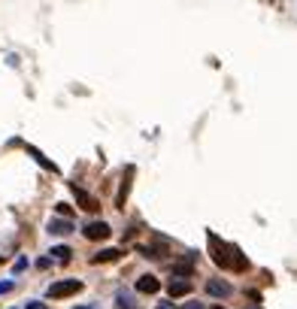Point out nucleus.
<instances>
[{
  "label": "nucleus",
  "mask_w": 297,
  "mask_h": 309,
  "mask_svg": "<svg viewBox=\"0 0 297 309\" xmlns=\"http://www.w3.org/2000/svg\"><path fill=\"white\" fill-rule=\"evenodd\" d=\"M231 249H233L231 242H222L215 234H209V255L222 270H231Z\"/></svg>",
  "instance_id": "1"
},
{
  "label": "nucleus",
  "mask_w": 297,
  "mask_h": 309,
  "mask_svg": "<svg viewBox=\"0 0 297 309\" xmlns=\"http://www.w3.org/2000/svg\"><path fill=\"white\" fill-rule=\"evenodd\" d=\"M82 291V282L79 279H61L55 285H49V300H61V297H73Z\"/></svg>",
  "instance_id": "2"
},
{
  "label": "nucleus",
  "mask_w": 297,
  "mask_h": 309,
  "mask_svg": "<svg viewBox=\"0 0 297 309\" xmlns=\"http://www.w3.org/2000/svg\"><path fill=\"white\" fill-rule=\"evenodd\" d=\"M109 234H112V228H109L106 221H88V224L82 228V237H85V240H91V242L109 240Z\"/></svg>",
  "instance_id": "3"
},
{
  "label": "nucleus",
  "mask_w": 297,
  "mask_h": 309,
  "mask_svg": "<svg viewBox=\"0 0 297 309\" xmlns=\"http://www.w3.org/2000/svg\"><path fill=\"white\" fill-rule=\"evenodd\" d=\"M194 276V255H185L182 261H173V279H188Z\"/></svg>",
  "instance_id": "4"
},
{
  "label": "nucleus",
  "mask_w": 297,
  "mask_h": 309,
  "mask_svg": "<svg viewBox=\"0 0 297 309\" xmlns=\"http://www.w3.org/2000/svg\"><path fill=\"white\" fill-rule=\"evenodd\" d=\"M73 194H76V203L82 206L85 212H100V200H97V197H91L88 191H82V188L73 185Z\"/></svg>",
  "instance_id": "5"
},
{
  "label": "nucleus",
  "mask_w": 297,
  "mask_h": 309,
  "mask_svg": "<svg viewBox=\"0 0 297 309\" xmlns=\"http://www.w3.org/2000/svg\"><path fill=\"white\" fill-rule=\"evenodd\" d=\"M167 294H170V300H173V297H188V294H191V282H188V279H170Z\"/></svg>",
  "instance_id": "6"
},
{
  "label": "nucleus",
  "mask_w": 297,
  "mask_h": 309,
  "mask_svg": "<svg viewBox=\"0 0 297 309\" xmlns=\"http://www.w3.org/2000/svg\"><path fill=\"white\" fill-rule=\"evenodd\" d=\"M231 285H228V282H222V279H209V282H206V294H209V297H231Z\"/></svg>",
  "instance_id": "7"
},
{
  "label": "nucleus",
  "mask_w": 297,
  "mask_h": 309,
  "mask_svg": "<svg viewBox=\"0 0 297 309\" xmlns=\"http://www.w3.org/2000/svg\"><path fill=\"white\" fill-rule=\"evenodd\" d=\"M133 173H136V167H128V170H125V179H122V188H118V200H115V203L118 206H125V200H128V194H131V182H133Z\"/></svg>",
  "instance_id": "8"
},
{
  "label": "nucleus",
  "mask_w": 297,
  "mask_h": 309,
  "mask_svg": "<svg viewBox=\"0 0 297 309\" xmlns=\"http://www.w3.org/2000/svg\"><path fill=\"white\" fill-rule=\"evenodd\" d=\"M158 288H161V282L155 276H140L136 279V291L140 294H158Z\"/></svg>",
  "instance_id": "9"
},
{
  "label": "nucleus",
  "mask_w": 297,
  "mask_h": 309,
  "mask_svg": "<svg viewBox=\"0 0 297 309\" xmlns=\"http://www.w3.org/2000/svg\"><path fill=\"white\" fill-rule=\"evenodd\" d=\"M70 231H73V221L70 218H52L49 221V234L52 237H67Z\"/></svg>",
  "instance_id": "10"
},
{
  "label": "nucleus",
  "mask_w": 297,
  "mask_h": 309,
  "mask_svg": "<svg viewBox=\"0 0 297 309\" xmlns=\"http://www.w3.org/2000/svg\"><path fill=\"white\" fill-rule=\"evenodd\" d=\"M231 270L233 273H246V270H249V258H246V252H240L236 245L231 249Z\"/></svg>",
  "instance_id": "11"
},
{
  "label": "nucleus",
  "mask_w": 297,
  "mask_h": 309,
  "mask_svg": "<svg viewBox=\"0 0 297 309\" xmlns=\"http://www.w3.org/2000/svg\"><path fill=\"white\" fill-rule=\"evenodd\" d=\"M122 255H125L122 249H103L97 255H91V264H109V261H118Z\"/></svg>",
  "instance_id": "12"
},
{
  "label": "nucleus",
  "mask_w": 297,
  "mask_h": 309,
  "mask_svg": "<svg viewBox=\"0 0 297 309\" xmlns=\"http://www.w3.org/2000/svg\"><path fill=\"white\" fill-rule=\"evenodd\" d=\"M28 155H31L33 161H36V164L43 167V170H49V173H58V167H55V164H52V161H49V158H46V155L39 152V149H33V146H28Z\"/></svg>",
  "instance_id": "13"
},
{
  "label": "nucleus",
  "mask_w": 297,
  "mask_h": 309,
  "mask_svg": "<svg viewBox=\"0 0 297 309\" xmlns=\"http://www.w3.org/2000/svg\"><path fill=\"white\" fill-rule=\"evenodd\" d=\"M52 258H55L58 264H70V258H73V249H70V245H52Z\"/></svg>",
  "instance_id": "14"
},
{
  "label": "nucleus",
  "mask_w": 297,
  "mask_h": 309,
  "mask_svg": "<svg viewBox=\"0 0 297 309\" xmlns=\"http://www.w3.org/2000/svg\"><path fill=\"white\" fill-rule=\"evenodd\" d=\"M140 252H143L146 258H152V261L164 258V245H140Z\"/></svg>",
  "instance_id": "15"
},
{
  "label": "nucleus",
  "mask_w": 297,
  "mask_h": 309,
  "mask_svg": "<svg viewBox=\"0 0 297 309\" xmlns=\"http://www.w3.org/2000/svg\"><path fill=\"white\" fill-rule=\"evenodd\" d=\"M115 306H118V309H136V303L131 300V294L118 291V297H115Z\"/></svg>",
  "instance_id": "16"
},
{
  "label": "nucleus",
  "mask_w": 297,
  "mask_h": 309,
  "mask_svg": "<svg viewBox=\"0 0 297 309\" xmlns=\"http://www.w3.org/2000/svg\"><path fill=\"white\" fill-rule=\"evenodd\" d=\"M58 215H61V218H70V215H73V206H70V203H58Z\"/></svg>",
  "instance_id": "17"
},
{
  "label": "nucleus",
  "mask_w": 297,
  "mask_h": 309,
  "mask_svg": "<svg viewBox=\"0 0 297 309\" xmlns=\"http://www.w3.org/2000/svg\"><path fill=\"white\" fill-rule=\"evenodd\" d=\"M15 288V282L12 279H6V282H0V294H6V291H12Z\"/></svg>",
  "instance_id": "18"
},
{
  "label": "nucleus",
  "mask_w": 297,
  "mask_h": 309,
  "mask_svg": "<svg viewBox=\"0 0 297 309\" xmlns=\"http://www.w3.org/2000/svg\"><path fill=\"white\" fill-rule=\"evenodd\" d=\"M249 300H252V303H261V291H255V288H249Z\"/></svg>",
  "instance_id": "19"
},
{
  "label": "nucleus",
  "mask_w": 297,
  "mask_h": 309,
  "mask_svg": "<svg viewBox=\"0 0 297 309\" xmlns=\"http://www.w3.org/2000/svg\"><path fill=\"white\" fill-rule=\"evenodd\" d=\"M25 267H28V258H18V261H15V273H22Z\"/></svg>",
  "instance_id": "20"
},
{
  "label": "nucleus",
  "mask_w": 297,
  "mask_h": 309,
  "mask_svg": "<svg viewBox=\"0 0 297 309\" xmlns=\"http://www.w3.org/2000/svg\"><path fill=\"white\" fill-rule=\"evenodd\" d=\"M28 309H49V306H46L43 300H31V303H28Z\"/></svg>",
  "instance_id": "21"
},
{
  "label": "nucleus",
  "mask_w": 297,
  "mask_h": 309,
  "mask_svg": "<svg viewBox=\"0 0 297 309\" xmlns=\"http://www.w3.org/2000/svg\"><path fill=\"white\" fill-rule=\"evenodd\" d=\"M182 309H203V303H200V300H188Z\"/></svg>",
  "instance_id": "22"
},
{
  "label": "nucleus",
  "mask_w": 297,
  "mask_h": 309,
  "mask_svg": "<svg viewBox=\"0 0 297 309\" xmlns=\"http://www.w3.org/2000/svg\"><path fill=\"white\" fill-rule=\"evenodd\" d=\"M49 264H52V258H39V261H36V267H39V270H46Z\"/></svg>",
  "instance_id": "23"
},
{
  "label": "nucleus",
  "mask_w": 297,
  "mask_h": 309,
  "mask_svg": "<svg viewBox=\"0 0 297 309\" xmlns=\"http://www.w3.org/2000/svg\"><path fill=\"white\" fill-rule=\"evenodd\" d=\"M246 309H258V306H246Z\"/></svg>",
  "instance_id": "24"
},
{
  "label": "nucleus",
  "mask_w": 297,
  "mask_h": 309,
  "mask_svg": "<svg viewBox=\"0 0 297 309\" xmlns=\"http://www.w3.org/2000/svg\"><path fill=\"white\" fill-rule=\"evenodd\" d=\"M209 309H222V306H209Z\"/></svg>",
  "instance_id": "25"
},
{
  "label": "nucleus",
  "mask_w": 297,
  "mask_h": 309,
  "mask_svg": "<svg viewBox=\"0 0 297 309\" xmlns=\"http://www.w3.org/2000/svg\"><path fill=\"white\" fill-rule=\"evenodd\" d=\"M161 309H167V306H161Z\"/></svg>",
  "instance_id": "26"
}]
</instances>
